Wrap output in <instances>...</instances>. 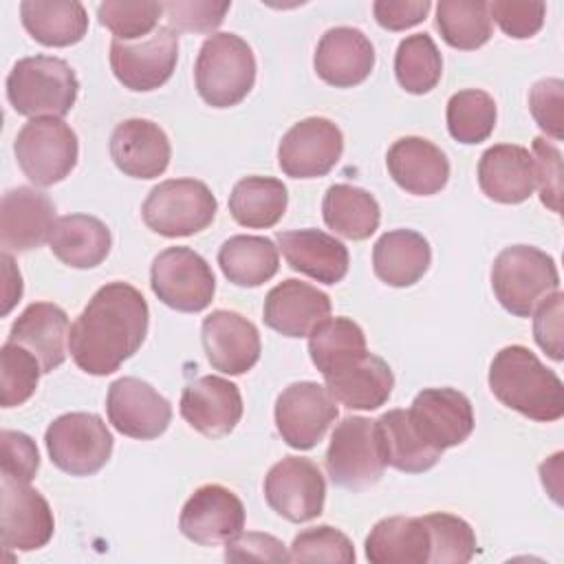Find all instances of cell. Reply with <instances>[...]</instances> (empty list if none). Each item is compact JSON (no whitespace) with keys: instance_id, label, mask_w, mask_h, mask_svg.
I'll use <instances>...</instances> for the list:
<instances>
[{"instance_id":"1f68e13d","label":"cell","mask_w":564,"mask_h":564,"mask_svg":"<svg viewBox=\"0 0 564 564\" xmlns=\"http://www.w3.org/2000/svg\"><path fill=\"white\" fill-rule=\"evenodd\" d=\"M51 251L73 269H93L110 253V229L95 216L68 214L57 218L51 234Z\"/></svg>"},{"instance_id":"ee69618b","label":"cell","mask_w":564,"mask_h":564,"mask_svg":"<svg viewBox=\"0 0 564 564\" xmlns=\"http://www.w3.org/2000/svg\"><path fill=\"white\" fill-rule=\"evenodd\" d=\"M163 13V2H128V0H106L97 7V18L115 40L134 42L148 37L156 31L159 18Z\"/></svg>"},{"instance_id":"db71d44e","label":"cell","mask_w":564,"mask_h":564,"mask_svg":"<svg viewBox=\"0 0 564 564\" xmlns=\"http://www.w3.org/2000/svg\"><path fill=\"white\" fill-rule=\"evenodd\" d=\"M225 546H227L225 560H269V562L289 560L284 544L278 538L267 533H240Z\"/></svg>"},{"instance_id":"83f0119b","label":"cell","mask_w":564,"mask_h":564,"mask_svg":"<svg viewBox=\"0 0 564 564\" xmlns=\"http://www.w3.org/2000/svg\"><path fill=\"white\" fill-rule=\"evenodd\" d=\"M478 185L496 203L516 205L535 189V165L527 148L498 143L482 152L478 161Z\"/></svg>"},{"instance_id":"f1b7e54d","label":"cell","mask_w":564,"mask_h":564,"mask_svg":"<svg viewBox=\"0 0 564 564\" xmlns=\"http://www.w3.org/2000/svg\"><path fill=\"white\" fill-rule=\"evenodd\" d=\"M324 381L333 399L348 410H377L390 399L394 388L390 366L372 352H364L339 370L326 375Z\"/></svg>"},{"instance_id":"ac0fdd59","label":"cell","mask_w":564,"mask_h":564,"mask_svg":"<svg viewBox=\"0 0 564 564\" xmlns=\"http://www.w3.org/2000/svg\"><path fill=\"white\" fill-rule=\"evenodd\" d=\"M0 491L2 544L13 551L42 549L55 531V518L46 498L26 482H15L9 478H2Z\"/></svg>"},{"instance_id":"44dd1931","label":"cell","mask_w":564,"mask_h":564,"mask_svg":"<svg viewBox=\"0 0 564 564\" xmlns=\"http://www.w3.org/2000/svg\"><path fill=\"white\" fill-rule=\"evenodd\" d=\"M53 200L33 187H15L2 196L0 242L9 251H33L51 240L55 227Z\"/></svg>"},{"instance_id":"b9f144b4","label":"cell","mask_w":564,"mask_h":564,"mask_svg":"<svg viewBox=\"0 0 564 564\" xmlns=\"http://www.w3.org/2000/svg\"><path fill=\"white\" fill-rule=\"evenodd\" d=\"M423 522L430 531V562L432 564H465L476 553L474 529L452 513H427Z\"/></svg>"},{"instance_id":"4316f807","label":"cell","mask_w":564,"mask_h":564,"mask_svg":"<svg viewBox=\"0 0 564 564\" xmlns=\"http://www.w3.org/2000/svg\"><path fill=\"white\" fill-rule=\"evenodd\" d=\"M68 333V315L62 306L53 302H33L18 315L7 341L33 352L42 372H53L66 359Z\"/></svg>"},{"instance_id":"4fadbf2b","label":"cell","mask_w":564,"mask_h":564,"mask_svg":"<svg viewBox=\"0 0 564 564\" xmlns=\"http://www.w3.org/2000/svg\"><path fill=\"white\" fill-rule=\"evenodd\" d=\"M264 498L284 520L308 522L324 511L326 480L313 460L286 456L267 471Z\"/></svg>"},{"instance_id":"2e32d148","label":"cell","mask_w":564,"mask_h":564,"mask_svg":"<svg viewBox=\"0 0 564 564\" xmlns=\"http://www.w3.org/2000/svg\"><path fill=\"white\" fill-rule=\"evenodd\" d=\"M106 412L117 432L139 441L161 436L172 421L170 401L137 377H121L110 383Z\"/></svg>"},{"instance_id":"f5cc1de1","label":"cell","mask_w":564,"mask_h":564,"mask_svg":"<svg viewBox=\"0 0 564 564\" xmlns=\"http://www.w3.org/2000/svg\"><path fill=\"white\" fill-rule=\"evenodd\" d=\"M430 9V0H377L372 4L377 24L388 31H405L423 22Z\"/></svg>"},{"instance_id":"9a60e30c","label":"cell","mask_w":564,"mask_h":564,"mask_svg":"<svg viewBox=\"0 0 564 564\" xmlns=\"http://www.w3.org/2000/svg\"><path fill=\"white\" fill-rule=\"evenodd\" d=\"M178 529L200 546L227 544L245 529V507L231 489L203 485L183 505Z\"/></svg>"},{"instance_id":"8d00e7d4","label":"cell","mask_w":564,"mask_h":564,"mask_svg":"<svg viewBox=\"0 0 564 564\" xmlns=\"http://www.w3.org/2000/svg\"><path fill=\"white\" fill-rule=\"evenodd\" d=\"M289 203L286 185L271 176H245L229 194L234 220L249 229H269L284 216Z\"/></svg>"},{"instance_id":"277c9868","label":"cell","mask_w":564,"mask_h":564,"mask_svg":"<svg viewBox=\"0 0 564 564\" xmlns=\"http://www.w3.org/2000/svg\"><path fill=\"white\" fill-rule=\"evenodd\" d=\"M194 82L200 99L212 108L240 104L256 82L251 46L236 33L209 35L194 64Z\"/></svg>"},{"instance_id":"681fc988","label":"cell","mask_w":564,"mask_h":564,"mask_svg":"<svg viewBox=\"0 0 564 564\" xmlns=\"http://www.w3.org/2000/svg\"><path fill=\"white\" fill-rule=\"evenodd\" d=\"M533 165H535V187H540L542 203L560 214L562 198V154L557 145L544 137L533 139Z\"/></svg>"},{"instance_id":"8992f818","label":"cell","mask_w":564,"mask_h":564,"mask_svg":"<svg viewBox=\"0 0 564 564\" xmlns=\"http://www.w3.org/2000/svg\"><path fill=\"white\" fill-rule=\"evenodd\" d=\"M383 469L386 454L377 421L366 416L341 419L326 449V471L333 485L359 491L375 485Z\"/></svg>"},{"instance_id":"d6a6232c","label":"cell","mask_w":564,"mask_h":564,"mask_svg":"<svg viewBox=\"0 0 564 564\" xmlns=\"http://www.w3.org/2000/svg\"><path fill=\"white\" fill-rule=\"evenodd\" d=\"M22 26L44 46L77 44L88 31V15L77 0H24L20 4Z\"/></svg>"},{"instance_id":"74e56055","label":"cell","mask_w":564,"mask_h":564,"mask_svg":"<svg viewBox=\"0 0 564 564\" xmlns=\"http://www.w3.org/2000/svg\"><path fill=\"white\" fill-rule=\"evenodd\" d=\"M308 352L315 368L326 377L368 352L366 335L348 317H326L311 330Z\"/></svg>"},{"instance_id":"ab89813d","label":"cell","mask_w":564,"mask_h":564,"mask_svg":"<svg viewBox=\"0 0 564 564\" xmlns=\"http://www.w3.org/2000/svg\"><path fill=\"white\" fill-rule=\"evenodd\" d=\"M394 75L399 86L412 95H425L441 82L443 57L427 33H414L399 42Z\"/></svg>"},{"instance_id":"8fae6325","label":"cell","mask_w":564,"mask_h":564,"mask_svg":"<svg viewBox=\"0 0 564 564\" xmlns=\"http://www.w3.org/2000/svg\"><path fill=\"white\" fill-rule=\"evenodd\" d=\"M178 59V33L172 26H159L148 37L110 42V68L123 88L148 93L163 86Z\"/></svg>"},{"instance_id":"5bb4252c","label":"cell","mask_w":564,"mask_h":564,"mask_svg":"<svg viewBox=\"0 0 564 564\" xmlns=\"http://www.w3.org/2000/svg\"><path fill=\"white\" fill-rule=\"evenodd\" d=\"M344 134L326 117H308L289 128L278 145V163L291 178L326 176L341 159Z\"/></svg>"},{"instance_id":"4dcf8cb0","label":"cell","mask_w":564,"mask_h":564,"mask_svg":"<svg viewBox=\"0 0 564 564\" xmlns=\"http://www.w3.org/2000/svg\"><path fill=\"white\" fill-rule=\"evenodd\" d=\"M366 557L372 564L430 562V531L423 518L392 516L379 520L366 538Z\"/></svg>"},{"instance_id":"c3c4849f","label":"cell","mask_w":564,"mask_h":564,"mask_svg":"<svg viewBox=\"0 0 564 564\" xmlns=\"http://www.w3.org/2000/svg\"><path fill=\"white\" fill-rule=\"evenodd\" d=\"M0 445H2V458H0L2 478L29 485L40 469V454H37L35 441L24 432L2 430Z\"/></svg>"},{"instance_id":"7dc6e473","label":"cell","mask_w":564,"mask_h":564,"mask_svg":"<svg viewBox=\"0 0 564 564\" xmlns=\"http://www.w3.org/2000/svg\"><path fill=\"white\" fill-rule=\"evenodd\" d=\"M544 15H546L544 2H518V0L489 2V18L502 29V33L516 40L533 37L542 29Z\"/></svg>"},{"instance_id":"d6986e66","label":"cell","mask_w":564,"mask_h":564,"mask_svg":"<svg viewBox=\"0 0 564 564\" xmlns=\"http://www.w3.org/2000/svg\"><path fill=\"white\" fill-rule=\"evenodd\" d=\"M200 337L212 368L225 375H242L260 359V333L236 311H212L203 319Z\"/></svg>"},{"instance_id":"11a10c76","label":"cell","mask_w":564,"mask_h":564,"mask_svg":"<svg viewBox=\"0 0 564 564\" xmlns=\"http://www.w3.org/2000/svg\"><path fill=\"white\" fill-rule=\"evenodd\" d=\"M2 269H4V306H2V315H7L15 302L20 300L22 295V278H20V271L15 269L11 256L4 251L2 253Z\"/></svg>"},{"instance_id":"d4e9b609","label":"cell","mask_w":564,"mask_h":564,"mask_svg":"<svg viewBox=\"0 0 564 564\" xmlns=\"http://www.w3.org/2000/svg\"><path fill=\"white\" fill-rule=\"evenodd\" d=\"M386 165L394 183L414 196H432L449 178L445 152L423 137L397 139L386 154Z\"/></svg>"},{"instance_id":"cb8c5ba5","label":"cell","mask_w":564,"mask_h":564,"mask_svg":"<svg viewBox=\"0 0 564 564\" xmlns=\"http://www.w3.org/2000/svg\"><path fill=\"white\" fill-rule=\"evenodd\" d=\"M330 315V297L313 284L284 280L275 284L262 306V319L284 337H308Z\"/></svg>"},{"instance_id":"6da1fadb","label":"cell","mask_w":564,"mask_h":564,"mask_svg":"<svg viewBox=\"0 0 564 564\" xmlns=\"http://www.w3.org/2000/svg\"><path fill=\"white\" fill-rule=\"evenodd\" d=\"M148 319V302L139 289L128 282H108L73 322L68 352L86 375H110L141 348Z\"/></svg>"},{"instance_id":"d590c367","label":"cell","mask_w":564,"mask_h":564,"mask_svg":"<svg viewBox=\"0 0 564 564\" xmlns=\"http://www.w3.org/2000/svg\"><path fill=\"white\" fill-rule=\"evenodd\" d=\"M377 425L383 441L386 465L405 474H421L438 463L443 452L432 447L416 432L408 410H390L377 419Z\"/></svg>"},{"instance_id":"5b68a950","label":"cell","mask_w":564,"mask_h":564,"mask_svg":"<svg viewBox=\"0 0 564 564\" xmlns=\"http://www.w3.org/2000/svg\"><path fill=\"white\" fill-rule=\"evenodd\" d=\"M560 286L555 260L538 247H505L491 267V289L516 317H531L535 308Z\"/></svg>"},{"instance_id":"f35d334b","label":"cell","mask_w":564,"mask_h":564,"mask_svg":"<svg viewBox=\"0 0 564 564\" xmlns=\"http://www.w3.org/2000/svg\"><path fill=\"white\" fill-rule=\"evenodd\" d=\"M436 29L452 48L474 51L491 37L489 2L441 0L436 4Z\"/></svg>"},{"instance_id":"30bf717a","label":"cell","mask_w":564,"mask_h":564,"mask_svg":"<svg viewBox=\"0 0 564 564\" xmlns=\"http://www.w3.org/2000/svg\"><path fill=\"white\" fill-rule=\"evenodd\" d=\"M150 286L165 306L198 313L212 304L216 278L207 260L194 249L167 247L152 262Z\"/></svg>"},{"instance_id":"f907efd6","label":"cell","mask_w":564,"mask_h":564,"mask_svg":"<svg viewBox=\"0 0 564 564\" xmlns=\"http://www.w3.org/2000/svg\"><path fill=\"white\" fill-rule=\"evenodd\" d=\"M562 104H564V84L557 77H549V79H540L533 84L531 93H529V110L533 115V119L538 121V126L553 137L555 141L562 139Z\"/></svg>"},{"instance_id":"ffe728a7","label":"cell","mask_w":564,"mask_h":564,"mask_svg":"<svg viewBox=\"0 0 564 564\" xmlns=\"http://www.w3.org/2000/svg\"><path fill=\"white\" fill-rule=\"evenodd\" d=\"M189 427L209 438L227 436L242 416V397L236 383L205 375L185 386L178 403Z\"/></svg>"},{"instance_id":"7bdbcfd3","label":"cell","mask_w":564,"mask_h":564,"mask_svg":"<svg viewBox=\"0 0 564 564\" xmlns=\"http://www.w3.org/2000/svg\"><path fill=\"white\" fill-rule=\"evenodd\" d=\"M42 366L33 352L7 341L0 348V403L15 408L26 403L37 388Z\"/></svg>"},{"instance_id":"603a6c76","label":"cell","mask_w":564,"mask_h":564,"mask_svg":"<svg viewBox=\"0 0 564 564\" xmlns=\"http://www.w3.org/2000/svg\"><path fill=\"white\" fill-rule=\"evenodd\" d=\"M172 148L163 128L150 119H126L110 137V159L132 178H156L170 165Z\"/></svg>"},{"instance_id":"60d3db41","label":"cell","mask_w":564,"mask_h":564,"mask_svg":"<svg viewBox=\"0 0 564 564\" xmlns=\"http://www.w3.org/2000/svg\"><path fill=\"white\" fill-rule=\"evenodd\" d=\"M447 130L452 139L465 145L489 139L496 128V101L478 88L458 90L447 101Z\"/></svg>"},{"instance_id":"3957f363","label":"cell","mask_w":564,"mask_h":564,"mask_svg":"<svg viewBox=\"0 0 564 564\" xmlns=\"http://www.w3.org/2000/svg\"><path fill=\"white\" fill-rule=\"evenodd\" d=\"M79 82L68 62L33 55L15 62L7 77V97L18 115L42 119L64 117L75 106Z\"/></svg>"},{"instance_id":"f546056e","label":"cell","mask_w":564,"mask_h":564,"mask_svg":"<svg viewBox=\"0 0 564 564\" xmlns=\"http://www.w3.org/2000/svg\"><path fill=\"white\" fill-rule=\"evenodd\" d=\"M432 262L430 242L414 229L386 231L372 249L375 275L388 286L416 284Z\"/></svg>"},{"instance_id":"7a4b0ae2","label":"cell","mask_w":564,"mask_h":564,"mask_svg":"<svg viewBox=\"0 0 564 564\" xmlns=\"http://www.w3.org/2000/svg\"><path fill=\"white\" fill-rule=\"evenodd\" d=\"M489 388L502 405L533 421L549 423L564 416L562 379L527 346L513 344L496 352L489 366Z\"/></svg>"},{"instance_id":"836d02e7","label":"cell","mask_w":564,"mask_h":564,"mask_svg":"<svg viewBox=\"0 0 564 564\" xmlns=\"http://www.w3.org/2000/svg\"><path fill=\"white\" fill-rule=\"evenodd\" d=\"M322 214L328 229L348 240L370 238L381 220L377 198L355 185H330L322 200Z\"/></svg>"},{"instance_id":"bcb514c9","label":"cell","mask_w":564,"mask_h":564,"mask_svg":"<svg viewBox=\"0 0 564 564\" xmlns=\"http://www.w3.org/2000/svg\"><path fill=\"white\" fill-rule=\"evenodd\" d=\"M231 2H209V0H172L163 2V13L172 29L189 33H212L223 24Z\"/></svg>"},{"instance_id":"484cf974","label":"cell","mask_w":564,"mask_h":564,"mask_svg":"<svg viewBox=\"0 0 564 564\" xmlns=\"http://www.w3.org/2000/svg\"><path fill=\"white\" fill-rule=\"evenodd\" d=\"M275 240L293 271L324 284H337L348 273V249L330 234L319 229H291L278 231Z\"/></svg>"},{"instance_id":"9c48e42d","label":"cell","mask_w":564,"mask_h":564,"mask_svg":"<svg viewBox=\"0 0 564 564\" xmlns=\"http://www.w3.org/2000/svg\"><path fill=\"white\" fill-rule=\"evenodd\" d=\"M51 463L70 476L97 474L112 454V434L106 423L90 412H68L57 416L44 434Z\"/></svg>"},{"instance_id":"e0dca14e","label":"cell","mask_w":564,"mask_h":564,"mask_svg":"<svg viewBox=\"0 0 564 564\" xmlns=\"http://www.w3.org/2000/svg\"><path fill=\"white\" fill-rule=\"evenodd\" d=\"M416 432L438 452L460 445L474 432L471 401L454 388H425L408 408Z\"/></svg>"},{"instance_id":"7c38bea8","label":"cell","mask_w":564,"mask_h":564,"mask_svg":"<svg viewBox=\"0 0 564 564\" xmlns=\"http://www.w3.org/2000/svg\"><path fill=\"white\" fill-rule=\"evenodd\" d=\"M339 410L326 386L297 381L284 388L275 401V427L293 449L315 447L335 423Z\"/></svg>"},{"instance_id":"7402d4cb","label":"cell","mask_w":564,"mask_h":564,"mask_svg":"<svg viewBox=\"0 0 564 564\" xmlns=\"http://www.w3.org/2000/svg\"><path fill=\"white\" fill-rule=\"evenodd\" d=\"M315 73L335 88H352L368 79L375 68V46L364 31L352 26L328 29L317 42Z\"/></svg>"},{"instance_id":"f6af8a7d","label":"cell","mask_w":564,"mask_h":564,"mask_svg":"<svg viewBox=\"0 0 564 564\" xmlns=\"http://www.w3.org/2000/svg\"><path fill=\"white\" fill-rule=\"evenodd\" d=\"M355 549L346 533L335 527L319 524L304 529L293 538L289 560L291 562H355Z\"/></svg>"},{"instance_id":"ba28073f","label":"cell","mask_w":564,"mask_h":564,"mask_svg":"<svg viewBox=\"0 0 564 564\" xmlns=\"http://www.w3.org/2000/svg\"><path fill=\"white\" fill-rule=\"evenodd\" d=\"M13 152L24 176L48 187L64 181L77 165L79 143L75 130L55 117L31 119L13 141Z\"/></svg>"},{"instance_id":"e575fe53","label":"cell","mask_w":564,"mask_h":564,"mask_svg":"<svg viewBox=\"0 0 564 564\" xmlns=\"http://www.w3.org/2000/svg\"><path fill=\"white\" fill-rule=\"evenodd\" d=\"M223 275L236 286H260L269 282L280 267L278 247L264 236H231L218 249Z\"/></svg>"},{"instance_id":"52a82bcc","label":"cell","mask_w":564,"mask_h":564,"mask_svg":"<svg viewBox=\"0 0 564 564\" xmlns=\"http://www.w3.org/2000/svg\"><path fill=\"white\" fill-rule=\"evenodd\" d=\"M218 212L212 189L196 178H170L143 200V223L159 236L183 238L207 229Z\"/></svg>"},{"instance_id":"816d5d0a","label":"cell","mask_w":564,"mask_h":564,"mask_svg":"<svg viewBox=\"0 0 564 564\" xmlns=\"http://www.w3.org/2000/svg\"><path fill=\"white\" fill-rule=\"evenodd\" d=\"M562 300L560 291L551 293L533 317V337L538 346L555 361H562Z\"/></svg>"}]
</instances>
